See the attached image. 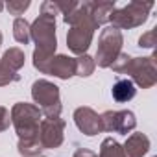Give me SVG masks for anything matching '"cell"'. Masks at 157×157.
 <instances>
[{"label":"cell","mask_w":157,"mask_h":157,"mask_svg":"<svg viewBox=\"0 0 157 157\" xmlns=\"http://www.w3.org/2000/svg\"><path fill=\"white\" fill-rule=\"evenodd\" d=\"M111 94H113V98H115L117 102L124 104V102H129V100L135 98L137 89H135V85H133L131 80H118V82L113 85Z\"/></svg>","instance_id":"obj_13"},{"label":"cell","mask_w":157,"mask_h":157,"mask_svg":"<svg viewBox=\"0 0 157 157\" xmlns=\"http://www.w3.org/2000/svg\"><path fill=\"white\" fill-rule=\"evenodd\" d=\"M74 157H98V155H96L94 151H91V150H83V148H80V150H76Z\"/></svg>","instance_id":"obj_23"},{"label":"cell","mask_w":157,"mask_h":157,"mask_svg":"<svg viewBox=\"0 0 157 157\" xmlns=\"http://www.w3.org/2000/svg\"><path fill=\"white\" fill-rule=\"evenodd\" d=\"M13 82H19V74L13 72L11 68H8L2 61H0V87L4 85H10Z\"/></svg>","instance_id":"obj_19"},{"label":"cell","mask_w":157,"mask_h":157,"mask_svg":"<svg viewBox=\"0 0 157 157\" xmlns=\"http://www.w3.org/2000/svg\"><path fill=\"white\" fill-rule=\"evenodd\" d=\"M6 8H8V11L11 13V15H22L28 8H30V2L26 0V2H8L6 4Z\"/></svg>","instance_id":"obj_20"},{"label":"cell","mask_w":157,"mask_h":157,"mask_svg":"<svg viewBox=\"0 0 157 157\" xmlns=\"http://www.w3.org/2000/svg\"><path fill=\"white\" fill-rule=\"evenodd\" d=\"M0 61H2L8 68H11L13 72H17L24 65V52L21 48H10V50H6V54L2 57H0Z\"/></svg>","instance_id":"obj_14"},{"label":"cell","mask_w":157,"mask_h":157,"mask_svg":"<svg viewBox=\"0 0 157 157\" xmlns=\"http://www.w3.org/2000/svg\"><path fill=\"white\" fill-rule=\"evenodd\" d=\"M94 59L91 57V56H87V54H83V56H80L76 59V74L78 76H91L93 74V70H94Z\"/></svg>","instance_id":"obj_18"},{"label":"cell","mask_w":157,"mask_h":157,"mask_svg":"<svg viewBox=\"0 0 157 157\" xmlns=\"http://www.w3.org/2000/svg\"><path fill=\"white\" fill-rule=\"evenodd\" d=\"M13 37L17 43L21 44H28L30 43V24L22 19V17H17L15 22H13Z\"/></svg>","instance_id":"obj_15"},{"label":"cell","mask_w":157,"mask_h":157,"mask_svg":"<svg viewBox=\"0 0 157 157\" xmlns=\"http://www.w3.org/2000/svg\"><path fill=\"white\" fill-rule=\"evenodd\" d=\"M153 44H155V30H150L139 39V46L142 48H153Z\"/></svg>","instance_id":"obj_21"},{"label":"cell","mask_w":157,"mask_h":157,"mask_svg":"<svg viewBox=\"0 0 157 157\" xmlns=\"http://www.w3.org/2000/svg\"><path fill=\"white\" fill-rule=\"evenodd\" d=\"M94 30L96 28H93L89 24H76V26H72V30H68V35H67V46L74 54L83 56L87 52V48L91 46Z\"/></svg>","instance_id":"obj_9"},{"label":"cell","mask_w":157,"mask_h":157,"mask_svg":"<svg viewBox=\"0 0 157 157\" xmlns=\"http://www.w3.org/2000/svg\"><path fill=\"white\" fill-rule=\"evenodd\" d=\"M10 117H11V122H13L15 131L19 135V140L37 137L39 124H41V118H43V111L37 105L26 104V102L15 104Z\"/></svg>","instance_id":"obj_2"},{"label":"cell","mask_w":157,"mask_h":157,"mask_svg":"<svg viewBox=\"0 0 157 157\" xmlns=\"http://www.w3.org/2000/svg\"><path fill=\"white\" fill-rule=\"evenodd\" d=\"M41 144L37 140V137L33 139H24V140H19V153L22 157H35L41 153Z\"/></svg>","instance_id":"obj_17"},{"label":"cell","mask_w":157,"mask_h":157,"mask_svg":"<svg viewBox=\"0 0 157 157\" xmlns=\"http://www.w3.org/2000/svg\"><path fill=\"white\" fill-rule=\"evenodd\" d=\"M0 44H2V33H0Z\"/></svg>","instance_id":"obj_24"},{"label":"cell","mask_w":157,"mask_h":157,"mask_svg":"<svg viewBox=\"0 0 157 157\" xmlns=\"http://www.w3.org/2000/svg\"><path fill=\"white\" fill-rule=\"evenodd\" d=\"M100 157H126V155H124L122 146L113 137H107V139H104V142L100 146Z\"/></svg>","instance_id":"obj_16"},{"label":"cell","mask_w":157,"mask_h":157,"mask_svg":"<svg viewBox=\"0 0 157 157\" xmlns=\"http://www.w3.org/2000/svg\"><path fill=\"white\" fill-rule=\"evenodd\" d=\"M122 33L120 30L109 26L105 30H102L100 39H98V50H96V63L102 68H107L115 63V59L120 56L122 50Z\"/></svg>","instance_id":"obj_4"},{"label":"cell","mask_w":157,"mask_h":157,"mask_svg":"<svg viewBox=\"0 0 157 157\" xmlns=\"http://www.w3.org/2000/svg\"><path fill=\"white\" fill-rule=\"evenodd\" d=\"M126 157H144L150 150V139L144 133H133L122 146Z\"/></svg>","instance_id":"obj_12"},{"label":"cell","mask_w":157,"mask_h":157,"mask_svg":"<svg viewBox=\"0 0 157 157\" xmlns=\"http://www.w3.org/2000/svg\"><path fill=\"white\" fill-rule=\"evenodd\" d=\"M151 8H153L151 2H144V4L142 2H131L122 10H113L109 21L113 22V28H117V30H126V28L129 30V28L140 26L148 19V13Z\"/></svg>","instance_id":"obj_5"},{"label":"cell","mask_w":157,"mask_h":157,"mask_svg":"<svg viewBox=\"0 0 157 157\" xmlns=\"http://www.w3.org/2000/svg\"><path fill=\"white\" fill-rule=\"evenodd\" d=\"M44 74H52L61 80H68L76 74V59L68 57V56H56L48 61Z\"/></svg>","instance_id":"obj_11"},{"label":"cell","mask_w":157,"mask_h":157,"mask_svg":"<svg viewBox=\"0 0 157 157\" xmlns=\"http://www.w3.org/2000/svg\"><path fill=\"white\" fill-rule=\"evenodd\" d=\"M10 122H11V117H10V111L6 107H0V133L4 129L10 128Z\"/></svg>","instance_id":"obj_22"},{"label":"cell","mask_w":157,"mask_h":157,"mask_svg":"<svg viewBox=\"0 0 157 157\" xmlns=\"http://www.w3.org/2000/svg\"><path fill=\"white\" fill-rule=\"evenodd\" d=\"M100 118H102L104 131H113V133L128 135L137 126L133 111H128V109L126 111H105L104 115H100Z\"/></svg>","instance_id":"obj_8"},{"label":"cell","mask_w":157,"mask_h":157,"mask_svg":"<svg viewBox=\"0 0 157 157\" xmlns=\"http://www.w3.org/2000/svg\"><path fill=\"white\" fill-rule=\"evenodd\" d=\"M122 74H131L133 82L142 87L150 89L157 83V67H155V56L150 57H131L124 68Z\"/></svg>","instance_id":"obj_6"},{"label":"cell","mask_w":157,"mask_h":157,"mask_svg":"<svg viewBox=\"0 0 157 157\" xmlns=\"http://www.w3.org/2000/svg\"><path fill=\"white\" fill-rule=\"evenodd\" d=\"M74 122L78 126V129L83 131L85 135L93 137L100 131H104L102 128V118L96 111H93L91 107H78L74 111Z\"/></svg>","instance_id":"obj_10"},{"label":"cell","mask_w":157,"mask_h":157,"mask_svg":"<svg viewBox=\"0 0 157 157\" xmlns=\"http://www.w3.org/2000/svg\"><path fill=\"white\" fill-rule=\"evenodd\" d=\"M56 2H44L41 6L39 19L30 26V37L35 41L37 48L33 52V67L44 74L48 61L54 57L57 39H56Z\"/></svg>","instance_id":"obj_1"},{"label":"cell","mask_w":157,"mask_h":157,"mask_svg":"<svg viewBox=\"0 0 157 157\" xmlns=\"http://www.w3.org/2000/svg\"><path fill=\"white\" fill-rule=\"evenodd\" d=\"M63 131H65V120L61 118H44L39 124L37 140L43 150L57 148L63 142Z\"/></svg>","instance_id":"obj_7"},{"label":"cell","mask_w":157,"mask_h":157,"mask_svg":"<svg viewBox=\"0 0 157 157\" xmlns=\"http://www.w3.org/2000/svg\"><path fill=\"white\" fill-rule=\"evenodd\" d=\"M32 96L37 107L43 111L46 118H59L61 115V100H59V87L48 80H37L32 85Z\"/></svg>","instance_id":"obj_3"}]
</instances>
